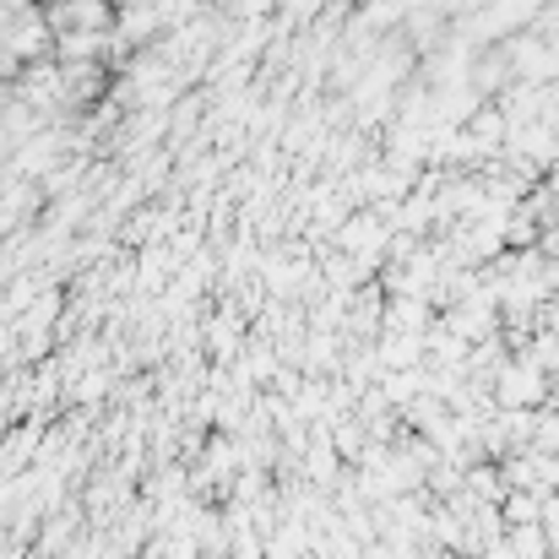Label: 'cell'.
<instances>
[{"label":"cell","mask_w":559,"mask_h":559,"mask_svg":"<svg viewBox=\"0 0 559 559\" xmlns=\"http://www.w3.org/2000/svg\"><path fill=\"white\" fill-rule=\"evenodd\" d=\"M500 402H506L511 413H533V407H544V402H549V374L533 370V365H511V370H500Z\"/></svg>","instance_id":"cell-1"}]
</instances>
